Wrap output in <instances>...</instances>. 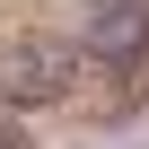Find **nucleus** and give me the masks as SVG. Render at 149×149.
<instances>
[{
  "mask_svg": "<svg viewBox=\"0 0 149 149\" xmlns=\"http://www.w3.org/2000/svg\"><path fill=\"white\" fill-rule=\"evenodd\" d=\"M79 53L88 61H140L149 53V0H88L79 9Z\"/></svg>",
  "mask_w": 149,
  "mask_h": 149,
  "instance_id": "obj_2",
  "label": "nucleus"
},
{
  "mask_svg": "<svg viewBox=\"0 0 149 149\" xmlns=\"http://www.w3.org/2000/svg\"><path fill=\"white\" fill-rule=\"evenodd\" d=\"M0 149H26V132H18V123H9V114H0Z\"/></svg>",
  "mask_w": 149,
  "mask_h": 149,
  "instance_id": "obj_3",
  "label": "nucleus"
},
{
  "mask_svg": "<svg viewBox=\"0 0 149 149\" xmlns=\"http://www.w3.org/2000/svg\"><path fill=\"white\" fill-rule=\"evenodd\" d=\"M79 70H88L79 35H9L0 44V105H18V114L61 105L70 88H79Z\"/></svg>",
  "mask_w": 149,
  "mask_h": 149,
  "instance_id": "obj_1",
  "label": "nucleus"
}]
</instances>
